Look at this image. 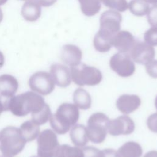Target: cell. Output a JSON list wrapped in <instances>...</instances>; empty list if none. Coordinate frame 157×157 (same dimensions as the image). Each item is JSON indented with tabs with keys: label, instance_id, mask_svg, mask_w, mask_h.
I'll return each instance as SVG.
<instances>
[{
	"label": "cell",
	"instance_id": "1",
	"mask_svg": "<svg viewBox=\"0 0 157 157\" xmlns=\"http://www.w3.org/2000/svg\"><path fill=\"white\" fill-rule=\"evenodd\" d=\"M4 99L6 111L9 110L17 117L26 116L29 113L31 115L36 113L46 104L43 97L33 91Z\"/></svg>",
	"mask_w": 157,
	"mask_h": 157
},
{
	"label": "cell",
	"instance_id": "2",
	"mask_svg": "<svg viewBox=\"0 0 157 157\" xmlns=\"http://www.w3.org/2000/svg\"><path fill=\"white\" fill-rule=\"evenodd\" d=\"M79 115L78 108L74 104L63 103L56 112L52 114L49 120L50 126L56 133L64 134L76 124Z\"/></svg>",
	"mask_w": 157,
	"mask_h": 157
},
{
	"label": "cell",
	"instance_id": "3",
	"mask_svg": "<svg viewBox=\"0 0 157 157\" xmlns=\"http://www.w3.org/2000/svg\"><path fill=\"white\" fill-rule=\"evenodd\" d=\"M26 142L18 128L8 126L0 131V150L4 156L14 157L23 150Z\"/></svg>",
	"mask_w": 157,
	"mask_h": 157
},
{
	"label": "cell",
	"instance_id": "4",
	"mask_svg": "<svg viewBox=\"0 0 157 157\" xmlns=\"http://www.w3.org/2000/svg\"><path fill=\"white\" fill-rule=\"evenodd\" d=\"M71 79L78 86H94L101 83L102 79L101 72L97 68L81 64L71 67Z\"/></svg>",
	"mask_w": 157,
	"mask_h": 157
},
{
	"label": "cell",
	"instance_id": "5",
	"mask_svg": "<svg viewBox=\"0 0 157 157\" xmlns=\"http://www.w3.org/2000/svg\"><path fill=\"white\" fill-rule=\"evenodd\" d=\"M109 117L102 112L92 114L87 122L86 132L89 140L94 144L104 141L108 132Z\"/></svg>",
	"mask_w": 157,
	"mask_h": 157
},
{
	"label": "cell",
	"instance_id": "6",
	"mask_svg": "<svg viewBox=\"0 0 157 157\" xmlns=\"http://www.w3.org/2000/svg\"><path fill=\"white\" fill-rule=\"evenodd\" d=\"M59 146L57 136L53 130L47 129L39 133L37 137L39 157H55Z\"/></svg>",
	"mask_w": 157,
	"mask_h": 157
},
{
	"label": "cell",
	"instance_id": "7",
	"mask_svg": "<svg viewBox=\"0 0 157 157\" xmlns=\"http://www.w3.org/2000/svg\"><path fill=\"white\" fill-rule=\"evenodd\" d=\"M29 88L41 95L50 94L55 89V82L49 72L39 71L33 74L29 79Z\"/></svg>",
	"mask_w": 157,
	"mask_h": 157
},
{
	"label": "cell",
	"instance_id": "8",
	"mask_svg": "<svg viewBox=\"0 0 157 157\" xmlns=\"http://www.w3.org/2000/svg\"><path fill=\"white\" fill-rule=\"evenodd\" d=\"M110 67L119 76L128 77L135 72V64L129 55L118 52L110 59Z\"/></svg>",
	"mask_w": 157,
	"mask_h": 157
},
{
	"label": "cell",
	"instance_id": "9",
	"mask_svg": "<svg viewBox=\"0 0 157 157\" xmlns=\"http://www.w3.org/2000/svg\"><path fill=\"white\" fill-rule=\"evenodd\" d=\"M134 129L135 124L128 115L120 116L109 122L108 132L113 136L130 134L134 132Z\"/></svg>",
	"mask_w": 157,
	"mask_h": 157
},
{
	"label": "cell",
	"instance_id": "10",
	"mask_svg": "<svg viewBox=\"0 0 157 157\" xmlns=\"http://www.w3.org/2000/svg\"><path fill=\"white\" fill-rule=\"evenodd\" d=\"M129 55L133 61L145 65L153 60L155 51L152 46L145 42H136Z\"/></svg>",
	"mask_w": 157,
	"mask_h": 157
},
{
	"label": "cell",
	"instance_id": "11",
	"mask_svg": "<svg viewBox=\"0 0 157 157\" xmlns=\"http://www.w3.org/2000/svg\"><path fill=\"white\" fill-rule=\"evenodd\" d=\"M121 16L118 12L109 10L104 12L100 18V29L115 35L120 29Z\"/></svg>",
	"mask_w": 157,
	"mask_h": 157
},
{
	"label": "cell",
	"instance_id": "12",
	"mask_svg": "<svg viewBox=\"0 0 157 157\" xmlns=\"http://www.w3.org/2000/svg\"><path fill=\"white\" fill-rule=\"evenodd\" d=\"M50 73L55 83L59 87H67L71 83L70 69L65 65L55 63L50 66Z\"/></svg>",
	"mask_w": 157,
	"mask_h": 157
},
{
	"label": "cell",
	"instance_id": "13",
	"mask_svg": "<svg viewBox=\"0 0 157 157\" xmlns=\"http://www.w3.org/2000/svg\"><path fill=\"white\" fill-rule=\"evenodd\" d=\"M141 100L137 95L123 94L116 102V105L120 112L123 114H129L136 110L140 105Z\"/></svg>",
	"mask_w": 157,
	"mask_h": 157
},
{
	"label": "cell",
	"instance_id": "14",
	"mask_svg": "<svg viewBox=\"0 0 157 157\" xmlns=\"http://www.w3.org/2000/svg\"><path fill=\"white\" fill-rule=\"evenodd\" d=\"M60 57L64 64L72 67L80 63L82 53L78 47L72 44H66L62 47Z\"/></svg>",
	"mask_w": 157,
	"mask_h": 157
},
{
	"label": "cell",
	"instance_id": "15",
	"mask_svg": "<svg viewBox=\"0 0 157 157\" xmlns=\"http://www.w3.org/2000/svg\"><path fill=\"white\" fill-rule=\"evenodd\" d=\"M136 43L133 36L127 31H121L116 33L113 39V46L120 53L130 52Z\"/></svg>",
	"mask_w": 157,
	"mask_h": 157
},
{
	"label": "cell",
	"instance_id": "16",
	"mask_svg": "<svg viewBox=\"0 0 157 157\" xmlns=\"http://www.w3.org/2000/svg\"><path fill=\"white\" fill-rule=\"evenodd\" d=\"M18 88L17 78L10 74L0 75V96L8 99L14 96Z\"/></svg>",
	"mask_w": 157,
	"mask_h": 157
},
{
	"label": "cell",
	"instance_id": "17",
	"mask_svg": "<svg viewBox=\"0 0 157 157\" xmlns=\"http://www.w3.org/2000/svg\"><path fill=\"white\" fill-rule=\"evenodd\" d=\"M115 35L99 29L94 36L93 44L95 49L99 52H107L113 46V39Z\"/></svg>",
	"mask_w": 157,
	"mask_h": 157
},
{
	"label": "cell",
	"instance_id": "18",
	"mask_svg": "<svg viewBox=\"0 0 157 157\" xmlns=\"http://www.w3.org/2000/svg\"><path fill=\"white\" fill-rule=\"evenodd\" d=\"M41 6L34 1H27L23 5L21 14L27 21H37L41 15Z\"/></svg>",
	"mask_w": 157,
	"mask_h": 157
},
{
	"label": "cell",
	"instance_id": "19",
	"mask_svg": "<svg viewBox=\"0 0 157 157\" xmlns=\"http://www.w3.org/2000/svg\"><path fill=\"white\" fill-rule=\"evenodd\" d=\"M70 138L75 147H84L89 140L86 128L83 124L74 125L71 129Z\"/></svg>",
	"mask_w": 157,
	"mask_h": 157
},
{
	"label": "cell",
	"instance_id": "20",
	"mask_svg": "<svg viewBox=\"0 0 157 157\" xmlns=\"http://www.w3.org/2000/svg\"><path fill=\"white\" fill-rule=\"evenodd\" d=\"M142 155L141 146L134 141L126 142L117 151V157H140Z\"/></svg>",
	"mask_w": 157,
	"mask_h": 157
},
{
	"label": "cell",
	"instance_id": "21",
	"mask_svg": "<svg viewBox=\"0 0 157 157\" xmlns=\"http://www.w3.org/2000/svg\"><path fill=\"white\" fill-rule=\"evenodd\" d=\"M19 129L26 142L34 140L38 137L40 133L39 125L34 123L32 120L23 123Z\"/></svg>",
	"mask_w": 157,
	"mask_h": 157
},
{
	"label": "cell",
	"instance_id": "22",
	"mask_svg": "<svg viewBox=\"0 0 157 157\" xmlns=\"http://www.w3.org/2000/svg\"><path fill=\"white\" fill-rule=\"evenodd\" d=\"M73 101L74 104L82 110L88 109L91 105L90 94L85 90L81 88L76 89L74 92Z\"/></svg>",
	"mask_w": 157,
	"mask_h": 157
},
{
	"label": "cell",
	"instance_id": "23",
	"mask_svg": "<svg viewBox=\"0 0 157 157\" xmlns=\"http://www.w3.org/2000/svg\"><path fill=\"white\" fill-rule=\"evenodd\" d=\"M55 157H84V153L80 147L63 144L58 147Z\"/></svg>",
	"mask_w": 157,
	"mask_h": 157
},
{
	"label": "cell",
	"instance_id": "24",
	"mask_svg": "<svg viewBox=\"0 0 157 157\" xmlns=\"http://www.w3.org/2000/svg\"><path fill=\"white\" fill-rule=\"evenodd\" d=\"M82 13L88 17L98 13L101 7V0H78Z\"/></svg>",
	"mask_w": 157,
	"mask_h": 157
},
{
	"label": "cell",
	"instance_id": "25",
	"mask_svg": "<svg viewBox=\"0 0 157 157\" xmlns=\"http://www.w3.org/2000/svg\"><path fill=\"white\" fill-rule=\"evenodd\" d=\"M128 8L133 15L143 16L147 13L150 6L144 0H131L128 4Z\"/></svg>",
	"mask_w": 157,
	"mask_h": 157
},
{
	"label": "cell",
	"instance_id": "26",
	"mask_svg": "<svg viewBox=\"0 0 157 157\" xmlns=\"http://www.w3.org/2000/svg\"><path fill=\"white\" fill-rule=\"evenodd\" d=\"M52 115V112L49 105L46 104L44 108L36 113L31 115V120L37 124L38 125H42L46 123Z\"/></svg>",
	"mask_w": 157,
	"mask_h": 157
},
{
	"label": "cell",
	"instance_id": "27",
	"mask_svg": "<svg viewBox=\"0 0 157 157\" xmlns=\"http://www.w3.org/2000/svg\"><path fill=\"white\" fill-rule=\"evenodd\" d=\"M105 6L117 12H124L128 8L126 0H101Z\"/></svg>",
	"mask_w": 157,
	"mask_h": 157
},
{
	"label": "cell",
	"instance_id": "28",
	"mask_svg": "<svg viewBox=\"0 0 157 157\" xmlns=\"http://www.w3.org/2000/svg\"><path fill=\"white\" fill-rule=\"evenodd\" d=\"M145 42L153 47L157 45V27H152L144 34Z\"/></svg>",
	"mask_w": 157,
	"mask_h": 157
},
{
	"label": "cell",
	"instance_id": "29",
	"mask_svg": "<svg viewBox=\"0 0 157 157\" xmlns=\"http://www.w3.org/2000/svg\"><path fill=\"white\" fill-rule=\"evenodd\" d=\"M147 15L149 24L152 27H157V4L150 7Z\"/></svg>",
	"mask_w": 157,
	"mask_h": 157
},
{
	"label": "cell",
	"instance_id": "30",
	"mask_svg": "<svg viewBox=\"0 0 157 157\" xmlns=\"http://www.w3.org/2000/svg\"><path fill=\"white\" fill-rule=\"evenodd\" d=\"M145 69L151 77L157 78V60L153 59L146 64Z\"/></svg>",
	"mask_w": 157,
	"mask_h": 157
},
{
	"label": "cell",
	"instance_id": "31",
	"mask_svg": "<svg viewBox=\"0 0 157 157\" xmlns=\"http://www.w3.org/2000/svg\"><path fill=\"white\" fill-rule=\"evenodd\" d=\"M148 129L155 133H157V113L150 115L147 121Z\"/></svg>",
	"mask_w": 157,
	"mask_h": 157
},
{
	"label": "cell",
	"instance_id": "32",
	"mask_svg": "<svg viewBox=\"0 0 157 157\" xmlns=\"http://www.w3.org/2000/svg\"><path fill=\"white\" fill-rule=\"evenodd\" d=\"M84 157H98L99 153V150L90 146H87L82 148Z\"/></svg>",
	"mask_w": 157,
	"mask_h": 157
},
{
	"label": "cell",
	"instance_id": "33",
	"mask_svg": "<svg viewBox=\"0 0 157 157\" xmlns=\"http://www.w3.org/2000/svg\"><path fill=\"white\" fill-rule=\"evenodd\" d=\"M98 157H117V151L110 148L104 149L99 151Z\"/></svg>",
	"mask_w": 157,
	"mask_h": 157
},
{
	"label": "cell",
	"instance_id": "34",
	"mask_svg": "<svg viewBox=\"0 0 157 157\" xmlns=\"http://www.w3.org/2000/svg\"><path fill=\"white\" fill-rule=\"evenodd\" d=\"M57 0H36L37 2L41 7H49L53 5Z\"/></svg>",
	"mask_w": 157,
	"mask_h": 157
},
{
	"label": "cell",
	"instance_id": "35",
	"mask_svg": "<svg viewBox=\"0 0 157 157\" xmlns=\"http://www.w3.org/2000/svg\"><path fill=\"white\" fill-rule=\"evenodd\" d=\"M3 111H6L4 100L1 96H0V115Z\"/></svg>",
	"mask_w": 157,
	"mask_h": 157
},
{
	"label": "cell",
	"instance_id": "36",
	"mask_svg": "<svg viewBox=\"0 0 157 157\" xmlns=\"http://www.w3.org/2000/svg\"><path fill=\"white\" fill-rule=\"evenodd\" d=\"M144 157H157V151L151 150L147 152Z\"/></svg>",
	"mask_w": 157,
	"mask_h": 157
},
{
	"label": "cell",
	"instance_id": "37",
	"mask_svg": "<svg viewBox=\"0 0 157 157\" xmlns=\"http://www.w3.org/2000/svg\"><path fill=\"white\" fill-rule=\"evenodd\" d=\"M5 62V58L3 53L0 51V69L4 66Z\"/></svg>",
	"mask_w": 157,
	"mask_h": 157
},
{
	"label": "cell",
	"instance_id": "38",
	"mask_svg": "<svg viewBox=\"0 0 157 157\" xmlns=\"http://www.w3.org/2000/svg\"><path fill=\"white\" fill-rule=\"evenodd\" d=\"M146 1L147 3L152 4H157V0H144Z\"/></svg>",
	"mask_w": 157,
	"mask_h": 157
},
{
	"label": "cell",
	"instance_id": "39",
	"mask_svg": "<svg viewBox=\"0 0 157 157\" xmlns=\"http://www.w3.org/2000/svg\"><path fill=\"white\" fill-rule=\"evenodd\" d=\"M2 19H3V13H2V11L1 10V9L0 8V23L2 21Z\"/></svg>",
	"mask_w": 157,
	"mask_h": 157
},
{
	"label": "cell",
	"instance_id": "40",
	"mask_svg": "<svg viewBox=\"0 0 157 157\" xmlns=\"http://www.w3.org/2000/svg\"><path fill=\"white\" fill-rule=\"evenodd\" d=\"M7 0H0V6H2L7 2Z\"/></svg>",
	"mask_w": 157,
	"mask_h": 157
},
{
	"label": "cell",
	"instance_id": "41",
	"mask_svg": "<svg viewBox=\"0 0 157 157\" xmlns=\"http://www.w3.org/2000/svg\"><path fill=\"white\" fill-rule=\"evenodd\" d=\"M155 107H156V109L157 110V96L155 98Z\"/></svg>",
	"mask_w": 157,
	"mask_h": 157
},
{
	"label": "cell",
	"instance_id": "42",
	"mask_svg": "<svg viewBox=\"0 0 157 157\" xmlns=\"http://www.w3.org/2000/svg\"><path fill=\"white\" fill-rule=\"evenodd\" d=\"M21 1H36V0H21Z\"/></svg>",
	"mask_w": 157,
	"mask_h": 157
},
{
	"label": "cell",
	"instance_id": "43",
	"mask_svg": "<svg viewBox=\"0 0 157 157\" xmlns=\"http://www.w3.org/2000/svg\"><path fill=\"white\" fill-rule=\"evenodd\" d=\"M31 157H39L38 156H31Z\"/></svg>",
	"mask_w": 157,
	"mask_h": 157
},
{
	"label": "cell",
	"instance_id": "44",
	"mask_svg": "<svg viewBox=\"0 0 157 157\" xmlns=\"http://www.w3.org/2000/svg\"><path fill=\"white\" fill-rule=\"evenodd\" d=\"M1 157H6V156H1Z\"/></svg>",
	"mask_w": 157,
	"mask_h": 157
}]
</instances>
